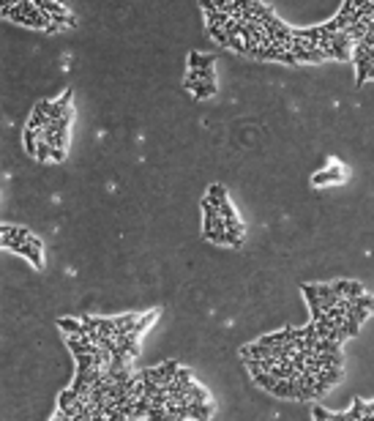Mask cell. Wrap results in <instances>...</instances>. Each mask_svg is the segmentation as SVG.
<instances>
[{"instance_id":"obj_1","label":"cell","mask_w":374,"mask_h":421,"mask_svg":"<svg viewBox=\"0 0 374 421\" xmlns=\"http://www.w3.org/2000/svg\"><path fill=\"white\" fill-rule=\"evenodd\" d=\"M344 181V170H341L339 164H333L331 170H320L317 175L312 178L314 186H328V184H341Z\"/></svg>"},{"instance_id":"obj_2","label":"cell","mask_w":374,"mask_h":421,"mask_svg":"<svg viewBox=\"0 0 374 421\" xmlns=\"http://www.w3.org/2000/svg\"><path fill=\"white\" fill-rule=\"evenodd\" d=\"M270 394L282 396V400H298V378H284V380H276V386L270 388Z\"/></svg>"},{"instance_id":"obj_3","label":"cell","mask_w":374,"mask_h":421,"mask_svg":"<svg viewBox=\"0 0 374 421\" xmlns=\"http://www.w3.org/2000/svg\"><path fill=\"white\" fill-rule=\"evenodd\" d=\"M353 63H355V71H358V77H355V85L361 88V85L366 82L369 77H374V63L371 60H366L363 55H355L353 58Z\"/></svg>"},{"instance_id":"obj_4","label":"cell","mask_w":374,"mask_h":421,"mask_svg":"<svg viewBox=\"0 0 374 421\" xmlns=\"http://www.w3.org/2000/svg\"><path fill=\"white\" fill-rule=\"evenodd\" d=\"M333 290H336L339 296L358 298V296L363 293V284H361V282H344V279H339V282H333Z\"/></svg>"},{"instance_id":"obj_5","label":"cell","mask_w":374,"mask_h":421,"mask_svg":"<svg viewBox=\"0 0 374 421\" xmlns=\"http://www.w3.org/2000/svg\"><path fill=\"white\" fill-rule=\"evenodd\" d=\"M17 255H25L30 263H33V268H41L44 263H41V249L38 246H33L30 241H25V243H19V249H17Z\"/></svg>"},{"instance_id":"obj_6","label":"cell","mask_w":374,"mask_h":421,"mask_svg":"<svg viewBox=\"0 0 374 421\" xmlns=\"http://www.w3.org/2000/svg\"><path fill=\"white\" fill-rule=\"evenodd\" d=\"M58 325H60L66 334H79V337H87V328H85L82 320H74V317H60Z\"/></svg>"},{"instance_id":"obj_7","label":"cell","mask_w":374,"mask_h":421,"mask_svg":"<svg viewBox=\"0 0 374 421\" xmlns=\"http://www.w3.org/2000/svg\"><path fill=\"white\" fill-rule=\"evenodd\" d=\"M189 91H192L197 99H211L213 93H216V82H205V79H200V82H194Z\"/></svg>"},{"instance_id":"obj_8","label":"cell","mask_w":374,"mask_h":421,"mask_svg":"<svg viewBox=\"0 0 374 421\" xmlns=\"http://www.w3.org/2000/svg\"><path fill=\"white\" fill-rule=\"evenodd\" d=\"M211 413H213V408L208 402H197V400L189 402V416L192 418H211Z\"/></svg>"},{"instance_id":"obj_9","label":"cell","mask_w":374,"mask_h":421,"mask_svg":"<svg viewBox=\"0 0 374 421\" xmlns=\"http://www.w3.org/2000/svg\"><path fill=\"white\" fill-rule=\"evenodd\" d=\"M22 140H25V150L36 159V150H38V129H30V126H28L25 134H22Z\"/></svg>"},{"instance_id":"obj_10","label":"cell","mask_w":374,"mask_h":421,"mask_svg":"<svg viewBox=\"0 0 374 421\" xmlns=\"http://www.w3.org/2000/svg\"><path fill=\"white\" fill-rule=\"evenodd\" d=\"M189 66H192V69H208V66H213V55L192 52V55H189Z\"/></svg>"},{"instance_id":"obj_11","label":"cell","mask_w":374,"mask_h":421,"mask_svg":"<svg viewBox=\"0 0 374 421\" xmlns=\"http://www.w3.org/2000/svg\"><path fill=\"white\" fill-rule=\"evenodd\" d=\"M205 19H208V25H221V28H224L229 22V14L221 11V9H211V11H205Z\"/></svg>"},{"instance_id":"obj_12","label":"cell","mask_w":374,"mask_h":421,"mask_svg":"<svg viewBox=\"0 0 374 421\" xmlns=\"http://www.w3.org/2000/svg\"><path fill=\"white\" fill-rule=\"evenodd\" d=\"M208 200H211V203L219 208V205L227 200V189L221 186V184H213V186H208Z\"/></svg>"},{"instance_id":"obj_13","label":"cell","mask_w":374,"mask_h":421,"mask_svg":"<svg viewBox=\"0 0 374 421\" xmlns=\"http://www.w3.org/2000/svg\"><path fill=\"white\" fill-rule=\"evenodd\" d=\"M77 400H79V391L74 386L71 388H66V391L60 394V400H58V410H63V408H71V405H77Z\"/></svg>"},{"instance_id":"obj_14","label":"cell","mask_w":374,"mask_h":421,"mask_svg":"<svg viewBox=\"0 0 374 421\" xmlns=\"http://www.w3.org/2000/svg\"><path fill=\"white\" fill-rule=\"evenodd\" d=\"M186 394L192 396V400H197V402H208V391H205L202 386H197V383H192L186 388Z\"/></svg>"},{"instance_id":"obj_15","label":"cell","mask_w":374,"mask_h":421,"mask_svg":"<svg viewBox=\"0 0 374 421\" xmlns=\"http://www.w3.org/2000/svg\"><path fill=\"white\" fill-rule=\"evenodd\" d=\"M254 380H257V386H262L265 391H270V388L276 386V378L270 375V372H260V375H254Z\"/></svg>"},{"instance_id":"obj_16","label":"cell","mask_w":374,"mask_h":421,"mask_svg":"<svg viewBox=\"0 0 374 421\" xmlns=\"http://www.w3.org/2000/svg\"><path fill=\"white\" fill-rule=\"evenodd\" d=\"M355 306H363V309H369V312H374V298L371 296H366V293H361L358 298H349Z\"/></svg>"},{"instance_id":"obj_17","label":"cell","mask_w":374,"mask_h":421,"mask_svg":"<svg viewBox=\"0 0 374 421\" xmlns=\"http://www.w3.org/2000/svg\"><path fill=\"white\" fill-rule=\"evenodd\" d=\"M153 320H156V315H145V317H139V320H137V325H134L131 331H134V334H139V337H142V331H145V328H148V325L153 323Z\"/></svg>"},{"instance_id":"obj_18","label":"cell","mask_w":374,"mask_h":421,"mask_svg":"<svg viewBox=\"0 0 374 421\" xmlns=\"http://www.w3.org/2000/svg\"><path fill=\"white\" fill-rule=\"evenodd\" d=\"M219 213H221V216H224V219H238V213H235V208H232V205H229V200H224V203L219 205Z\"/></svg>"},{"instance_id":"obj_19","label":"cell","mask_w":374,"mask_h":421,"mask_svg":"<svg viewBox=\"0 0 374 421\" xmlns=\"http://www.w3.org/2000/svg\"><path fill=\"white\" fill-rule=\"evenodd\" d=\"M312 416L317 418V421H331V413L325 410V408H320V405H314V410H312Z\"/></svg>"},{"instance_id":"obj_20","label":"cell","mask_w":374,"mask_h":421,"mask_svg":"<svg viewBox=\"0 0 374 421\" xmlns=\"http://www.w3.org/2000/svg\"><path fill=\"white\" fill-rule=\"evenodd\" d=\"M200 77L205 79V82H216V74H213V66H208V69H200Z\"/></svg>"},{"instance_id":"obj_21","label":"cell","mask_w":374,"mask_h":421,"mask_svg":"<svg viewBox=\"0 0 374 421\" xmlns=\"http://www.w3.org/2000/svg\"><path fill=\"white\" fill-rule=\"evenodd\" d=\"M50 159H52V162H63V159H66V148H52Z\"/></svg>"}]
</instances>
